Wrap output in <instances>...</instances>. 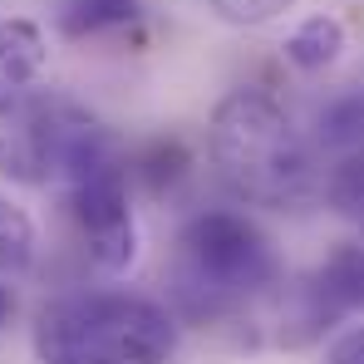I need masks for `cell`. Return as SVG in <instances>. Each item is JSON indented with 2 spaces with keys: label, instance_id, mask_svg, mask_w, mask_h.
Here are the masks:
<instances>
[{
  "label": "cell",
  "instance_id": "cell-1",
  "mask_svg": "<svg viewBox=\"0 0 364 364\" xmlns=\"http://www.w3.org/2000/svg\"><path fill=\"white\" fill-rule=\"evenodd\" d=\"M173 320L187 325H227L266 301L281 286L276 246L242 212H202L182 227L173 246Z\"/></svg>",
  "mask_w": 364,
  "mask_h": 364
},
{
  "label": "cell",
  "instance_id": "cell-2",
  "mask_svg": "<svg viewBox=\"0 0 364 364\" xmlns=\"http://www.w3.org/2000/svg\"><path fill=\"white\" fill-rule=\"evenodd\" d=\"M207 153L222 182L256 207H301L315 197V158L291 114L261 94L237 89L227 94L207 123Z\"/></svg>",
  "mask_w": 364,
  "mask_h": 364
},
{
  "label": "cell",
  "instance_id": "cell-3",
  "mask_svg": "<svg viewBox=\"0 0 364 364\" xmlns=\"http://www.w3.org/2000/svg\"><path fill=\"white\" fill-rule=\"evenodd\" d=\"M173 350H178L173 310L143 296L89 291L50 301L35 315L40 364H168Z\"/></svg>",
  "mask_w": 364,
  "mask_h": 364
},
{
  "label": "cell",
  "instance_id": "cell-4",
  "mask_svg": "<svg viewBox=\"0 0 364 364\" xmlns=\"http://www.w3.org/2000/svg\"><path fill=\"white\" fill-rule=\"evenodd\" d=\"M109 158H123L109 123L64 94L25 89L0 104V178L25 187H64Z\"/></svg>",
  "mask_w": 364,
  "mask_h": 364
},
{
  "label": "cell",
  "instance_id": "cell-5",
  "mask_svg": "<svg viewBox=\"0 0 364 364\" xmlns=\"http://www.w3.org/2000/svg\"><path fill=\"white\" fill-rule=\"evenodd\" d=\"M64 197H69V217H74L79 237L89 246V261L109 276L128 271L133 256H138V217H133V202H128V163L123 158L94 163L89 173L64 182Z\"/></svg>",
  "mask_w": 364,
  "mask_h": 364
},
{
  "label": "cell",
  "instance_id": "cell-6",
  "mask_svg": "<svg viewBox=\"0 0 364 364\" xmlns=\"http://www.w3.org/2000/svg\"><path fill=\"white\" fill-rule=\"evenodd\" d=\"M364 310V242H340L320 266H310L301 281H291L286 305L276 315L281 345H310L335 320Z\"/></svg>",
  "mask_w": 364,
  "mask_h": 364
},
{
  "label": "cell",
  "instance_id": "cell-7",
  "mask_svg": "<svg viewBox=\"0 0 364 364\" xmlns=\"http://www.w3.org/2000/svg\"><path fill=\"white\" fill-rule=\"evenodd\" d=\"M45 64H50V45L35 20H0V104L35 89Z\"/></svg>",
  "mask_w": 364,
  "mask_h": 364
},
{
  "label": "cell",
  "instance_id": "cell-8",
  "mask_svg": "<svg viewBox=\"0 0 364 364\" xmlns=\"http://www.w3.org/2000/svg\"><path fill=\"white\" fill-rule=\"evenodd\" d=\"M340 55H345V25L335 15H310L286 35V60L296 69H305V74L330 69Z\"/></svg>",
  "mask_w": 364,
  "mask_h": 364
},
{
  "label": "cell",
  "instance_id": "cell-9",
  "mask_svg": "<svg viewBox=\"0 0 364 364\" xmlns=\"http://www.w3.org/2000/svg\"><path fill=\"white\" fill-rule=\"evenodd\" d=\"M143 15V0H60V30L69 40L114 35Z\"/></svg>",
  "mask_w": 364,
  "mask_h": 364
},
{
  "label": "cell",
  "instance_id": "cell-10",
  "mask_svg": "<svg viewBox=\"0 0 364 364\" xmlns=\"http://www.w3.org/2000/svg\"><path fill=\"white\" fill-rule=\"evenodd\" d=\"M320 143L335 148L340 158H345V153H364V89L335 99V104L320 114Z\"/></svg>",
  "mask_w": 364,
  "mask_h": 364
},
{
  "label": "cell",
  "instance_id": "cell-11",
  "mask_svg": "<svg viewBox=\"0 0 364 364\" xmlns=\"http://www.w3.org/2000/svg\"><path fill=\"white\" fill-rule=\"evenodd\" d=\"M30 261H35V227H30V217H25L15 202L0 197V271L15 276V271H25Z\"/></svg>",
  "mask_w": 364,
  "mask_h": 364
},
{
  "label": "cell",
  "instance_id": "cell-12",
  "mask_svg": "<svg viewBox=\"0 0 364 364\" xmlns=\"http://www.w3.org/2000/svg\"><path fill=\"white\" fill-rule=\"evenodd\" d=\"M202 5L227 25H266V20L286 15L296 0H202Z\"/></svg>",
  "mask_w": 364,
  "mask_h": 364
},
{
  "label": "cell",
  "instance_id": "cell-13",
  "mask_svg": "<svg viewBox=\"0 0 364 364\" xmlns=\"http://www.w3.org/2000/svg\"><path fill=\"white\" fill-rule=\"evenodd\" d=\"M325 364H364V330H350L330 345V360Z\"/></svg>",
  "mask_w": 364,
  "mask_h": 364
},
{
  "label": "cell",
  "instance_id": "cell-14",
  "mask_svg": "<svg viewBox=\"0 0 364 364\" xmlns=\"http://www.w3.org/2000/svg\"><path fill=\"white\" fill-rule=\"evenodd\" d=\"M10 310H15V301H10V291H5V286H0V325H5V320H10Z\"/></svg>",
  "mask_w": 364,
  "mask_h": 364
}]
</instances>
